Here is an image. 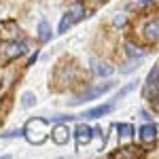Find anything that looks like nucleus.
Masks as SVG:
<instances>
[{
  "label": "nucleus",
  "mask_w": 159,
  "mask_h": 159,
  "mask_svg": "<svg viewBox=\"0 0 159 159\" xmlns=\"http://www.w3.org/2000/svg\"><path fill=\"white\" fill-rule=\"evenodd\" d=\"M136 30H138V34L142 36V40H144L147 45L157 43V40H159V13L148 15V17H144V19H140L138 25H136Z\"/></svg>",
  "instance_id": "obj_1"
},
{
  "label": "nucleus",
  "mask_w": 159,
  "mask_h": 159,
  "mask_svg": "<svg viewBox=\"0 0 159 159\" xmlns=\"http://www.w3.org/2000/svg\"><path fill=\"white\" fill-rule=\"evenodd\" d=\"M25 138L32 142V144H43L47 138H49V125H47V121H43V119H32V121L25 125L24 129Z\"/></svg>",
  "instance_id": "obj_2"
},
{
  "label": "nucleus",
  "mask_w": 159,
  "mask_h": 159,
  "mask_svg": "<svg viewBox=\"0 0 159 159\" xmlns=\"http://www.w3.org/2000/svg\"><path fill=\"white\" fill-rule=\"evenodd\" d=\"M28 53V43L24 38L17 40H2V60L4 61H15L17 57H21Z\"/></svg>",
  "instance_id": "obj_3"
},
{
  "label": "nucleus",
  "mask_w": 159,
  "mask_h": 159,
  "mask_svg": "<svg viewBox=\"0 0 159 159\" xmlns=\"http://www.w3.org/2000/svg\"><path fill=\"white\" fill-rule=\"evenodd\" d=\"M144 98H148L151 102L155 98H159V66H153L151 72L147 74V81H144Z\"/></svg>",
  "instance_id": "obj_4"
},
{
  "label": "nucleus",
  "mask_w": 159,
  "mask_h": 159,
  "mask_svg": "<svg viewBox=\"0 0 159 159\" xmlns=\"http://www.w3.org/2000/svg\"><path fill=\"white\" fill-rule=\"evenodd\" d=\"M17 76H19V66H15L13 61H7L2 70V91H9L17 83Z\"/></svg>",
  "instance_id": "obj_5"
},
{
  "label": "nucleus",
  "mask_w": 159,
  "mask_h": 159,
  "mask_svg": "<svg viewBox=\"0 0 159 159\" xmlns=\"http://www.w3.org/2000/svg\"><path fill=\"white\" fill-rule=\"evenodd\" d=\"M110 87H112V83H104V85H98V87H93V89H89V91H83L79 98L74 100V104H83V102H89V100L98 98L102 93H106Z\"/></svg>",
  "instance_id": "obj_6"
},
{
  "label": "nucleus",
  "mask_w": 159,
  "mask_h": 159,
  "mask_svg": "<svg viewBox=\"0 0 159 159\" xmlns=\"http://www.w3.org/2000/svg\"><path fill=\"white\" fill-rule=\"evenodd\" d=\"M157 125H153V123H147V125H142L140 127V140L148 144V147H153L155 142H157Z\"/></svg>",
  "instance_id": "obj_7"
},
{
  "label": "nucleus",
  "mask_w": 159,
  "mask_h": 159,
  "mask_svg": "<svg viewBox=\"0 0 159 159\" xmlns=\"http://www.w3.org/2000/svg\"><path fill=\"white\" fill-rule=\"evenodd\" d=\"M17 38H21L19 25L13 21H4L2 24V40H17Z\"/></svg>",
  "instance_id": "obj_8"
},
{
  "label": "nucleus",
  "mask_w": 159,
  "mask_h": 159,
  "mask_svg": "<svg viewBox=\"0 0 159 159\" xmlns=\"http://www.w3.org/2000/svg\"><path fill=\"white\" fill-rule=\"evenodd\" d=\"M68 136H70L68 125H64V123L55 125V127L51 129V140H53L55 144H66V142H68Z\"/></svg>",
  "instance_id": "obj_9"
},
{
  "label": "nucleus",
  "mask_w": 159,
  "mask_h": 159,
  "mask_svg": "<svg viewBox=\"0 0 159 159\" xmlns=\"http://www.w3.org/2000/svg\"><path fill=\"white\" fill-rule=\"evenodd\" d=\"M74 136H76L79 147H83V144H89V142H91V138H93V129H91L89 125H79L76 132H74Z\"/></svg>",
  "instance_id": "obj_10"
},
{
  "label": "nucleus",
  "mask_w": 159,
  "mask_h": 159,
  "mask_svg": "<svg viewBox=\"0 0 159 159\" xmlns=\"http://www.w3.org/2000/svg\"><path fill=\"white\" fill-rule=\"evenodd\" d=\"M74 81V66H60V70H57V83L61 85H66V83H72Z\"/></svg>",
  "instance_id": "obj_11"
},
{
  "label": "nucleus",
  "mask_w": 159,
  "mask_h": 159,
  "mask_svg": "<svg viewBox=\"0 0 159 159\" xmlns=\"http://www.w3.org/2000/svg\"><path fill=\"white\" fill-rule=\"evenodd\" d=\"M110 110H112V104H102V106H96V108L87 110L83 117H87V119H100V117H104V115H108Z\"/></svg>",
  "instance_id": "obj_12"
},
{
  "label": "nucleus",
  "mask_w": 159,
  "mask_h": 159,
  "mask_svg": "<svg viewBox=\"0 0 159 159\" xmlns=\"http://www.w3.org/2000/svg\"><path fill=\"white\" fill-rule=\"evenodd\" d=\"M68 13L72 15V19L76 21V19H81V17L85 15V4H81V2H72L70 9H68Z\"/></svg>",
  "instance_id": "obj_13"
},
{
  "label": "nucleus",
  "mask_w": 159,
  "mask_h": 159,
  "mask_svg": "<svg viewBox=\"0 0 159 159\" xmlns=\"http://www.w3.org/2000/svg\"><path fill=\"white\" fill-rule=\"evenodd\" d=\"M127 55H129V60H142V57H144V51H142V47L129 43V45H127Z\"/></svg>",
  "instance_id": "obj_14"
},
{
  "label": "nucleus",
  "mask_w": 159,
  "mask_h": 159,
  "mask_svg": "<svg viewBox=\"0 0 159 159\" xmlns=\"http://www.w3.org/2000/svg\"><path fill=\"white\" fill-rule=\"evenodd\" d=\"M140 155H142V148L138 147H127L117 153V157H140Z\"/></svg>",
  "instance_id": "obj_15"
},
{
  "label": "nucleus",
  "mask_w": 159,
  "mask_h": 159,
  "mask_svg": "<svg viewBox=\"0 0 159 159\" xmlns=\"http://www.w3.org/2000/svg\"><path fill=\"white\" fill-rule=\"evenodd\" d=\"M117 132H119V136H121L123 140H129L134 129H132V125H127V123H119V125H117Z\"/></svg>",
  "instance_id": "obj_16"
},
{
  "label": "nucleus",
  "mask_w": 159,
  "mask_h": 159,
  "mask_svg": "<svg viewBox=\"0 0 159 159\" xmlns=\"http://www.w3.org/2000/svg\"><path fill=\"white\" fill-rule=\"evenodd\" d=\"M38 38L40 40H49L51 38V28L47 21H40V25H38Z\"/></svg>",
  "instance_id": "obj_17"
},
{
  "label": "nucleus",
  "mask_w": 159,
  "mask_h": 159,
  "mask_svg": "<svg viewBox=\"0 0 159 159\" xmlns=\"http://www.w3.org/2000/svg\"><path fill=\"white\" fill-rule=\"evenodd\" d=\"M72 24H74L72 15H70V13H66V15L61 17V24H60V34H64V32H66V30H68V28H70Z\"/></svg>",
  "instance_id": "obj_18"
},
{
  "label": "nucleus",
  "mask_w": 159,
  "mask_h": 159,
  "mask_svg": "<svg viewBox=\"0 0 159 159\" xmlns=\"http://www.w3.org/2000/svg\"><path fill=\"white\" fill-rule=\"evenodd\" d=\"M96 72H98L100 76H108V74L112 72V68H110L108 64H102V61H96Z\"/></svg>",
  "instance_id": "obj_19"
},
{
  "label": "nucleus",
  "mask_w": 159,
  "mask_h": 159,
  "mask_svg": "<svg viewBox=\"0 0 159 159\" xmlns=\"http://www.w3.org/2000/svg\"><path fill=\"white\" fill-rule=\"evenodd\" d=\"M136 85H138V81H134V83H129L127 87H123L121 91H119V96H117V100H119V98H123V96H127L129 91H134V89H136Z\"/></svg>",
  "instance_id": "obj_20"
},
{
  "label": "nucleus",
  "mask_w": 159,
  "mask_h": 159,
  "mask_svg": "<svg viewBox=\"0 0 159 159\" xmlns=\"http://www.w3.org/2000/svg\"><path fill=\"white\" fill-rule=\"evenodd\" d=\"M34 100H36V98H34V96H32V93H25L24 98H21V104H24L25 108H30V106H32V104H34Z\"/></svg>",
  "instance_id": "obj_21"
},
{
  "label": "nucleus",
  "mask_w": 159,
  "mask_h": 159,
  "mask_svg": "<svg viewBox=\"0 0 159 159\" xmlns=\"http://www.w3.org/2000/svg\"><path fill=\"white\" fill-rule=\"evenodd\" d=\"M125 24V17H123V15H117V17H115V25H123Z\"/></svg>",
  "instance_id": "obj_22"
},
{
  "label": "nucleus",
  "mask_w": 159,
  "mask_h": 159,
  "mask_svg": "<svg viewBox=\"0 0 159 159\" xmlns=\"http://www.w3.org/2000/svg\"><path fill=\"white\" fill-rule=\"evenodd\" d=\"M155 0H138V7H147V4H153Z\"/></svg>",
  "instance_id": "obj_23"
},
{
  "label": "nucleus",
  "mask_w": 159,
  "mask_h": 159,
  "mask_svg": "<svg viewBox=\"0 0 159 159\" xmlns=\"http://www.w3.org/2000/svg\"><path fill=\"white\" fill-rule=\"evenodd\" d=\"M93 2H100V0H93Z\"/></svg>",
  "instance_id": "obj_24"
}]
</instances>
